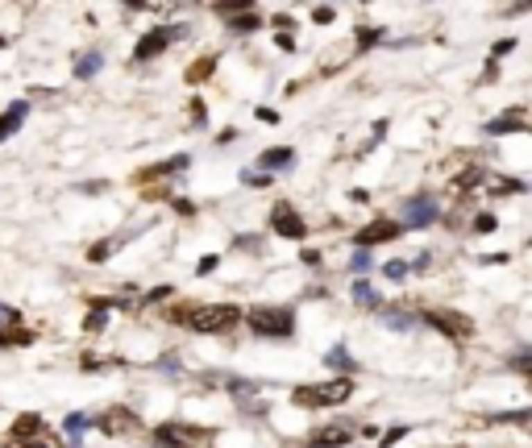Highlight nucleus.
Returning <instances> with one entry per match:
<instances>
[{
	"label": "nucleus",
	"mask_w": 532,
	"mask_h": 448,
	"mask_svg": "<svg viewBox=\"0 0 532 448\" xmlns=\"http://www.w3.org/2000/svg\"><path fill=\"white\" fill-rule=\"evenodd\" d=\"M171 320L175 324H187L191 332L221 337V332H233L237 328L241 307L237 303H183V307H171Z\"/></svg>",
	"instance_id": "1"
},
{
	"label": "nucleus",
	"mask_w": 532,
	"mask_h": 448,
	"mask_svg": "<svg viewBox=\"0 0 532 448\" xmlns=\"http://www.w3.org/2000/svg\"><path fill=\"white\" fill-rule=\"evenodd\" d=\"M350 395H354V382H350V378H333V382H320V386H295V391H291V403H295V407L320 411V407L345 403Z\"/></svg>",
	"instance_id": "2"
},
{
	"label": "nucleus",
	"mask_w": 532,
	"mask_h": 448,
	"mask_svg": "<svg viewBox=\"0 0 532 448\" xmlns=\"http://www.w3.org/2000/svg\"><path fill=\"white\" fill-rule=\"evenodd\" d=\"M246 320L258 337H291V328H295L291 307H250Z\"/></svg>",
	"instance_id": "3"
},
{
	"label": "nucleus",
	"mask_w": 532,
	"mask_h": 448,
	"mask_svg": "<svg viewBox=\"0 0 532 448\" xmlns=\"http://www.w3.org/2000/svg\"><path fill=\"white\" fill-rule=\"evenodd\" d=\"M424 324H433L437 332H445V337H454V341L474 337V320L462 316V312H449V307H429V312H424Z\"/></svg>",
	"instance_id": "4"
},
{
	"label": "nucleus",
	"mask_w": 532,
	"mask_h": 448,
	"mask_svg": "<svg viewBox=\"0 0 532 448\" xmlns=\"http://www.w3.org/2000/svg\"><path fill=\"white\" fill-rule=\"evenodd\" d=\"M154 440L162 448H191V445L212 440V432H208V428H196V424H162V428L154 432Z\"/></svg>",
	"instance_id": "5"
},
{
	"label": "nucleus",
	"mask_w": 532,
	"mask_h": 448,
	"mask_svg": "<svg viewBox=\"0 0 532 448\" xmlns=\"http://www.w3.org/2000/svg\"><path fill=\"white\" fill-rule=\"evenodd\" d=\"M183 33H187V25H162V29H150V33L137 42L133 58H137V62H150V58H158V54H162L175 37H183Z\"/></svg>",
	"instance_id": "6"
},
{
	"label": "nucleus",
	"mask_w": 532,
	"mask_h": 448,
	"mask_svg": "<svg viewBox=\"0 0 532 448\" xmlns=\"http://www.w3.org/2000/svg\"><path fill=\"white\" fill-rule=\"evenodd\" d=\"M271 229L279 233V237H287V241H304L308 237V224H304V216L287 204V199H279L275 208H271Z\"/></svg>",
	"instance_id": "7"
},
{
	"label": "nucleus",
	"mask_w": 532,
	"mask_h": 448,
	"mask_svg": "<svg viewBox=\"0 0 532 448\" xmlns=\"http://www.w3.org/2000/svg\"><path fill=\"white\" fill-rule=\"evenodd\" d=\"M96 424H100L108 436H129V432H137V428H141V420H137L129 407H112V411H104Z\"/></svg>",
	"instance_id": "8"
},
{
	"label": "nucleus",
	"mask_w": 532,
	"mask_h": 448,
	"mask_svg": "<svg viewBox=\"0 0 532 448\" xmlns=\"http://www.w3.org/2000/svg\"><path fill=\"white\" fill-rule=\"evenodd\" d=\"M404 229L395 224V220H375V224H366L354 241H358V249H370V245H387V241H395Z\"/></svg>",
	"instance_id": "9"
},
{
	"label": "nucleus",
	"mask_w": 532,
	"mask_h": 448,
	"mask_svg": "<svg viewBox=\"0 0 532 448\" xmlns=\"http://www.w3.org/2000/svg\"><path fill=\"white\" fill-rule=\"evenodd\" d=\"M358 436V424H329V428H320V432H312V448H341L350 445Z\"/></svg>",
	"instance_id": "10"
},
{
	"label": "nucleus",
	"mask_w": 532,
	"mask_h": 448,
	"mask_svg": "<svg viewBox=\"0 0 532 448\" xmlns=\"http://www.w3.org/2000/svg\"><path fill=\"white\" fill-rule=\"evenodd\" d=\"M404 220H408L412 229H424V224H433V220H437V204H433L429 195L408 199V204H404Z\"/></svg>",
	"instance_id": "11"
},
{
	"label": "nucleus",
	"mask_w": 532,
	"mask_h": 448,
	"mask_svg": "<svg viewBox=\"0 0 532 448\" xmlns=\"http://www.w3.org/2000/svg\"><path fill=\"white\" fill-rule=\"evenodd\" d=\"M25 112H29V104H25V100H17V104H8V108L0 112V141H8V137L17 133V125L25 120Z\"/></svg>",
	"instance_id": "12"
},
{
	"label": "nucleus",
	"mask_w": 532,
	"mask_h": 448,
	"mask_svg": "<svg viewBox=\"0 0 532 448\" xmlns=\"http://www.w3.org/2000/svg\"><path fill=\"white\" fill-rule=\"evenodd\" d=\"M291 162V150L287 145H275V150H262L258 154V166H262V174H271V170H283Z\"/></svg>",
	"instance_id": "13"
},
{
	"label": "nucleus",
	"mask_w": 532,
	"mask_h": 448,
	"mask_svg": "<svg viewBox=\"0 0 532 448\" xmlns=\"http://www.w3.org/2000/svg\"><path fill=\"white\" fill-rule=\"evenodd\" d=\"M524 129V120H520V112H512V116H495V120H487V133L491 137H504V133H520Z\"/></svg>",
	"instance_id": "14"
},
{
	"label": "nucleus",
	"mask_w": 532,
	"mask_h": 448,
	"mask_svg": "<svg viewBox=\"0 0 532 448\" xmlns=\"http://www.w3.org/2000/svg\"><path fill=\"white\" fill-rule=\"evenodd\" d=\"M37 432H42V420L37 415H17V424H12V436L17 440H42Z\"/></svg>",
	"instance_id": "15"
},
{
	"label": "nucleus",
	"mask_w": 532,
	"mask_h": 448,
	"mask_svg": "<svg viewBox=\"0 0 532 448\" xmlns=\"http://www.w3.org/2000/svg\"><path fill=\"white\" fill-rule=\"evenodd\" d=\"M100 62H104V54H100V50H87V54L75 62V79H92V75L100 71Z\"/></svg>",
	"instance_id": "16"
},
{
	"label": "nucleus",
	"mask_w": 532,
	"mask_h": 448,
	"mask_svg": "<svg viewBox=\"0 0 532 448\" xmlns=\"http://www.w3.org/2000/svg\"><path fill=\"white\" fill-rule=\"evenodd\" d=\"M325 366H329V370H354V361H350V353H345L341 345L325 353Z\"/></svg>",
	"instance_id": "17"
},
{
	"label": "nucleus",
	"mask_w": 532,
	"mask_h": 448,
	"mask_svg": "<svg viewBox=\"0 0 532 448\" xmlns=\"http://www.w3.org/2000/svg\"><path fill=\"white\" fill-rule=\"evenodd\" d=\"M87 424H92L87 415H67V424H62V428H67V436H71V440H79V436L87 432Z\"/></svg>",
	"instance_id": "18"
},
{
	"label": "nucleus",
	"mask_w": 532,
	"mask_h": 448,
	"mask_svg": "<svg viewBox=\"0 0 532 448\" xmlns=\"http://www.w3.org/2000/svg\"><path fill=\"white\" fill-rule=\"evenodd\" d=\"M8 328H21V312L8 307V303H0V332H8Z\"/></svg>",
	"instance_id": "19"
},
{
	"label": "nucleus",
	"mask_w": 532,
	"mask_h": 448,
	"mask_svg": "<svg viewBox=\"0 0 532 448\" xmlns=\"http://www.w3.org/2000/svg\"><path fill=\"white\" fill-rule=\"evenodd\" d=\"M229 29H237V33H254V29H258V17H254V12H241V17L229 21Z\"/></svg>",
	"instance_id": "20"
},
{
	"label": "nucleus",
	"mask_w": 532,
	"mask_h": 448,
	"mask_svg": "<svg viewBox=\"0 0 532 448\" xmlns=\"http://www.w3.org/2000/svg\"><path fill=\"white\" fill-rule=\"evenodd\" d=\"M354 299H358L362 307H379V295H375L366 283H358V287H354Z\"/></svg>",
	"instance_id": "21"
},
{
	"label": "nucleus",
	"mask_w": 532,
	"mask_h": 448,
	"mask_svg": "<svg viewBox=\"0 0 532 448\" xmlns=\"http://www.w3.org/2000/svg\"><path fill=\"white\" fill-rule=\"evenodd\" d=\"M383 320H387V328H395V332H404V328H412V316H408V312H387Z\"/></svg>",
	"instance_id": "22"
},
{
	"label": "nucleus",
	"mask_w": 532,
	"mask_h": 448,
	"mask_svg": "<svg viewBox=\"0 0 532 448\" xmlns=\"http://www.w3.org/2000/svg\"><path fill=\"white\" fill-rule=\"evenodd\" d=\"M208 75H212V58H200V62L187 71V79H191V83H200V79H208Z\"/></svg>",
	"instance_id": "23"
},
{
	"label": "nucleus",
	"mask_w": 532,
	"mask_h": 448,
	"mask_svg": "<svg viewBox=\"0 0 532 448\" xmlns=\"http://www.w3.org/2000/svg\"><path fill=\"white\" fill-rule=\"evenodd\" d=\"M104 312H108V303H96V312L87 316V324H83V328H87V332H100V328H104Z\"/></svg>",
	"instance_id": "24"
},
{
	"label": "nucleus",
	"mask_w": 532,
	"mask_h": 448,
	"mask_svg": "<svg viewBox=\"0 0 532 448\" xmlns=\"http://www.w3.org/2000/svg\"><path fill=\"white\" fill-rule=\"evenodd\" d=\"M474 233H495V216L491 212H479L474 216Z\"/></svg>",
	"instance_id": "25"
},
{
	"label": "nucleus",
	"mask_w": 532,
	"mask_h": 448,
	"mask_svg": "<svg viewBox=\"0 0 532 448\" xmlns=\"http://www.w3.org/2000/svg\"><path fill=\"white\" fill-rule=\"evenodd\" d=\"M387 278H391V283L408 278V262H391V266H387Z\"/></svg>",
	"instance_id": "26"
},
{
	"label": "nucleus",
	"mask_w": 532,
	"mask_h": 448,
	"mask_svg": "<svg viewBox=\"0 0 532 448\" xmlns=\"http://www.w3.org/2000/svg\"><path fill=\"white\" fill-rule=\"evenodd\" d=\"M312 21H316V25H329V21H333V8H325V4L312 8Z\"/></svg>",
	"instance_id": "27"
},
{
	"label": "nucleus",
	"mask_w": 532,
	"mask_h": 448,
	"mask_svg": "<svg viewBox=\"0 0 532 448\" xmlns=\"http://www.w3.org/2000/svg\"><path fill=\"white\" fill-rule=\"evenodd\" d=\"M241 179H246V183H250V187H266V183H271V174H254V170H246V174H241Z\"/></svg>",
	"instance_id": "28"
},
{
	"label": "nucleus",
	"mask_w": 532,
	"mask_h": 448,
	"mask_svg": "<svg viewBox=\"0 0 532 448\" xmlns=\"http://www.w3.org/2000/svg\"><path fill=\"white\" fill-rule=\"evenodd\" d=\"M350 266H354V270H370V249H366V253H362V249H358V253H354V262H350Z\"/></svg>",
	"instance_id": "29"
},
{
	"label": "nucleus",
	"mask_w": 532,
	"mask_h": 448,
	"mask_svg": "<svg viewBox=\"0 0 532 448\" xmlns=\"http://www.w3.org/2000/svg\"><path fill=\"white\" fill-rule=\"evenodd\" d=\"M216 262H221V258H212V253H208V258H200V266H196V270H200V274H212V270H216Z\"/></svg>",
	"instance_id": "30"
},
{
	"label": "nucleus",
	"mask_w": 532,
	"mask_h": 448,
	"mask_svg": "<svg viewBox=\"0 0 532 448\" xmlns=\"http://www.w3.org/2000/svg\"><path fill=\"white\" fill-rule=\"evenodd\" d=\"M108 249H112V245H108V241H100V245L92 249V262H104V258H108Z\"/></svg>",
	"instance_id": "31"
},
{
	"label": "nucleus",
	"mask_w": 532,
	"mask_h": 448,
	"mask_svg": "<svg viewBox=\"0 0 532 448\" xmlns=\"http://www.w3.org/2000/svg\"><path fill=\"white\" fill-rule=\"evenodd\" d=\"M404 436H408V428H391V432L383 436V445H395V440H404Z\"/></svg>",
	"instance_id": "32"
},
{
	"label": "nucleus",
	"mask_w": 532,
	"mask_h": 448,
	"mask_svg": "<svg viewBox=\"0 0 532 448\" xmlns=\"http://www.w3.org/2000/svg\"><path fill=\"white\" fill-rule=\"evenodd\" d=\"M512 366H516V370H520V374H529V378H532V357H516V361H512Z\"/></svg>",
	"instance_id": "33"
}]
</instances>
